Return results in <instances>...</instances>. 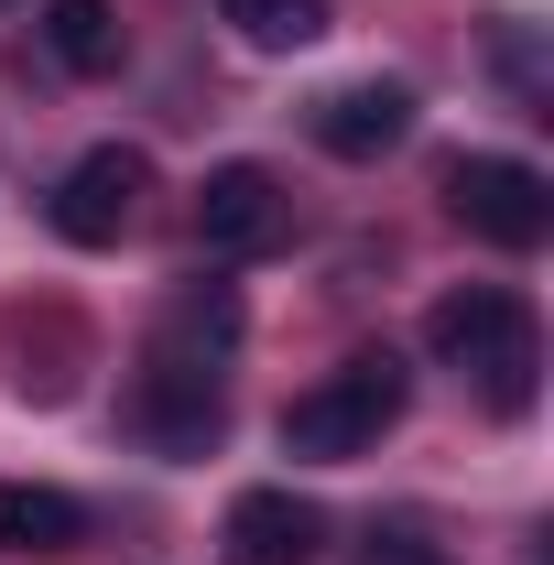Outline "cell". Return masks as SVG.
I'll list each match as a JSON object with an SVG mask.
<instances>
[{
    "label": "cell",
    "instance_id": "obj_9",
    "mask_svg": "<svg viewBox=\"0 0 554 565\" xmlns=\"http://www.w3.org/2000/svg\"><path fill=\"white\" fill-rule=\"evenodd\" d=\"M76 533H87V511L66 490H44V479H0V555H66Z\"/></svg>",
    "mask_w": 554,
    "mask_h": 565
},
{
    "label": "cell",
    "instance_id": "obj_7",
    "mask_svg": "<svg viewBox=\"0 0 554 565\" xmlns=\"http://www.w3.org/2000/svg\"><path fill=\"white\" fill-rule=\"evenodd\" d=\"M316 544H327L316 500H294V490H239L228 500V565H316Z\"/></svg>",
    "mask_w": 554,
    "mask_h": 565
},
{
    "label": "cell",
    "instance_id": "obj_1",
    "mask_svg": "<svg viewBox=\"0 0 554 565\" xmlns=\"http://www.w3.org/2000/svg\"><path fill=\"white\" fill-rule=\"evenodd\" d=\"M424 349L446 359L457 381H479L500 414H522V403H533V370H544L533 305H522L511 282H457V294H435V316H424Z\"/></svg>",
    "mask_w": 554,
    "mask_h": 565
},
{
    "label": "cell",
    "instance_id": "obj_11",
    "mask_svg": "<svg viewBox=\"0 0 554 565\" xmlns=\"http://www.w3.org/2000/svg\"><path fill=\"white\" fill-rule=\"evenodd\" d=\"M44 44H55V66L109 76L120 66V11H109V0H55V11H44Z\"/></svg>",
    "mask_w": 554,
    "mask_h": 565
},
{
    "label": "cell",
    "instance_id": "obj_5",
    "mask_svg": "<svg viewBox=\"0 0 554 565\" xmlns=\"http://www.w3.org/2000/svg\"><path fill=\"white\" fill-rule=\"evenodd\" d=\"M141 185H152V163H141L131 141H98V152H76L66 185H55V228H66L76 250H109L141 217Z\"/></svg>",
    "mask_w": 554,
    "mask_h": 565
},
{
    "label": "cell",
    "instance_id": "obj_3",
    "mask_svg": "<svg viewBox=\"0 0 554 565\" xmlns=\"http://www.w3.org/2000/svg\"><path fill=\"white\" fill-rule=\"evenodd\" d=\"M446 207H457V228H479L489 250H544L554 185L533 163H511V152H457L446 163Z\"/></svg>",
    "mask_w": 554,
    "mask_h": 565
},
{
    "label": "cell",
    "instance_id": "obj_10",
    "mask_svg": "<svg viewBox=\"0 0 554 565\" xmlns=\"http://www.w3.org/2000/svg\"><path fill=\"white\" fill-rule=\"evenodd\" d=\"M152 349L228 359V349H239V294H228V282H185V294L163 305V338H152Z\"/></svg>",
    "mask_w": 554,
    "mask_h": 565
},
{
    "label": "cell",
    "instance_id": "obj_2",
    "mask_svg": "<svg viewBox=\"0 0 554 565\" xmlns=\"http://www.w3.org/2000/svg\"><path fill=\"white\" fill-rule=\"evenodd\" d=\"M403 359L392 349H359V359H338L316 392H294L283 403V446L294 457H327V468H348V457H370L392 424H403Z\"/></svg>",
    "mask_w": 554,
    "mask_h": 565
},
{
    "label": "cell",
    "instance_id": "obj_8",
    "mask_svg": "<svg viewBox=\"0 0 554 565\" xmlns=\"http://www.w3.org/2000/svg\"><path fill=\"white\" fill-rule=\"evenodd\" d=\"M414 131V87H338V98H316V141L338 152V163H381L392 141Z\"/></svg>",
    "mask_w": 554,
    "mask_h": 565
},
{
    "label": "cell",
    "instance_id": "obj_4",
    "mask_svg": "<svg viewBox=\"0 0 554 565\" xmlns=\"http://www.w3.org/2000/svg\"><path fill=\"white\" fill-rule=\"evenodd\" d=\"M131 424L163 446V457H207L217 424H228V392H217V359H185V349H141V381H131Z\"/></svg>",
    "mask_w": 554,
    "mask_h": 565
},
{
    "label": "cell",
    "instance_id": "obj_13",
    "mask_svg": "<svg viewBox=\"0 0 554 565\" xmlns=\"http://www.w3.org/2000/svg\"><path fill=\"white\" fill-rule=\"evenodd\" d=\"M359 565H446V544H424L414 522H370V544H359Z\"/></svg>",
    "mask_w": 554,
    "mask_h": 565
},
{
    "label": "cell",
    "instance_id": "obj_12",
    "mask_svg": "<svg viewBox=\"0 0 554 565\" xmlns=\"http://www.w3.org/2000/svg\"><path fill=\"white\" fill-rule=\"evenodd\" d=\"M228 22H239V44L294 55V44H316V33H327V0H228Z\"/></svg>",
    "mask_w": 554,
    "mask_h": 565
},
{
    "label": "cell",
    "instance_id": "obj_6",
    "mask_svg": "<svg viewBox=\"0 0 554 565\" xmlns=\"http://www.w3.org/2000/svg\"><path fill=\"white\" fill-rule=\"evenodd\" d=\"M273 239H283V185H273V163H217L207 185H196V250L239 262V250H273Z\"/></svg>",
    "mask_w": 554,
    "mask_h": 565
}]
</instances>
